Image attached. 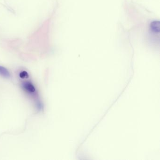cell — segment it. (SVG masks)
Returning <instances> with one entry per match:
<instances>
[{
	"label": "cell",
	"instance_id": "cell-4",
	"mask_svg": "<svg viewBox=\"0 0 160 160\" xmlns=\"http://www.w3.org/2000/svg\"><path fill=\"white\" fill-rule=\"evenodd\" d=\"M28 74L26 71H22L19 74V77L21 78H28Z\"/></svg>",
	"mask_w": 160,
	"mask_h": 160
},
{
	"label": "cell",
	"instance_id": "cell-2",
	"mask_svg": "<svg viewBox=\"0 0 160 160\" xmlns=\"http://www.w3.org/2000/svg\"><path fill=\"white\" fill-rule=\"evenodd\" d=\"M150 33L152 39L155 42L159 43V32H160V22L154 21L150 25Z\"/></svg>",
	"mask_w": 160,
	"mask_h": 160
},
{
	"label": "cell",
	"instance_id": "cell-3",
	"mask_svg": "<svg viewBox=\"0 0 160 160\" xmlns=\"http://www.w3.org/2000/svg\"><path fill=\"white\" fill-rule=\"evenodd\" d=\"M0 76L4 78H10L11 77V73L5 67L0 66Z\"/></svg>",
	"mask_w": 160,
	"mask_h": 160
},
{
	"label": "cell",
	"instance_id": "cell-1",
	"mask_svg": "<svg viewBox=\"0 0 160 160\" xmlns=\"http://www.w3.org/2000/svg\"><path fill=\"white\" fill-rule=\"evenodd\" d=\"M23 91L28 95L36 99L38 96L37 90L34 85L29 81H25L21 84Z\"/></svg>",
	"mask_w": 160,
	"mask_h": 160
}]
</instances>
